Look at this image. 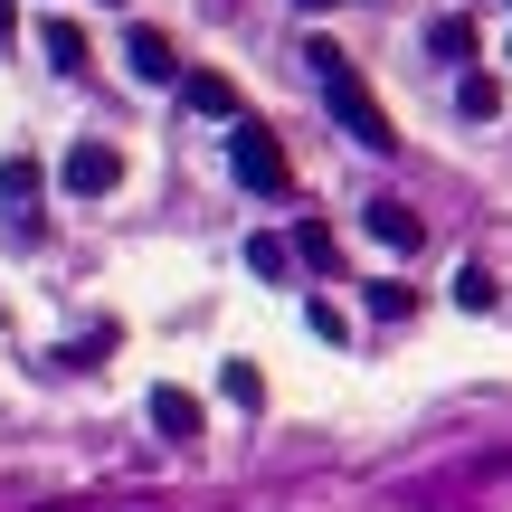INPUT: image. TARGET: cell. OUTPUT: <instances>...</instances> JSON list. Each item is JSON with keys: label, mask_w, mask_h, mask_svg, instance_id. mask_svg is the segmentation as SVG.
Instances as JSON below:
<instances>
[{"label": "cell", "mask_w": 512, "mask_h": 512, "mask_svg": "<svg viewBox=\"0 0 512 512\" xmlns=\"http://www.w3.org/2000/svg\"><path fill=\"white\" fill-rule=\"evenodd\" d=\"M0 38H10V0H0Z\"/></svg>", "instance_id": "17"}, {"label": "cell", "mask_w": 512, "mask_h": 512, "mask_svg": "<svg viewBox=\"0 0 512 512\" xmlns=\"http://www.w3.org/2000/svg\"><path fill=\"white\" fill-rule=\"evenodd\" d=\"M57 181H67L76 200H105V190L124 181V152H114V143H76L67 162H57Z\"/></svg>", "instance_id": "3"}, {"label": "cell", "mask_w": 512, "mask_h": 512, "mask_svg": "<svg viewBox=\"0 0 512 512\" xmlns=\"http://www.w3.org/2000/svg\"><path fill=\"white\" fill-rule=\"evenodd\" d=\"M304 57H313V76H323V105H332V124L351 133L361 152H399V124L380 114V95L361 86V67H351L332 38H304Z\"/></svg>", "instance_id": "1"}, {"label": "cell", "mask_w": 512, "mask_h": 512, "mask_svg": "<svg viewBox=\"0 0 512 512\" xmlns=\"http://www.w3.org/2000/svg\"><path fill=\"white\" fill-rule=\"evenodd\" d=\"M247 266L266 275V285H285V275H294V247L285 238H247Z\"/></svg>", "instance_id": "11"}, {"label": "cell", "mask_w": 512, "mask_h": 512, "mask_svg": "<svg viewBox=\"0 0 512 512\" xmlns=\"http://www.w3.org/2000/svg\"><path fill=\"white\" fill-rule=\"evenodd\" d=\"M456 114H475V124H494V114H503V86H494L484 67H465V76H456Z\"/></svg>", "instance_id": "8"}, {"label": "cell", "mask_w": 512, "mask_h": 512, "mask_svg": "<svg viewBox=\"0 0 512 512\" xmlns=\"http://www.w3.org/2000/svg\"><path fill=\"white\" fill-rule=\"evenodd\" d=\"M361 228H370L389 256H418V247H427V219H418L408 200H370V209H361Z\"/></svg>", "instance_id": "4"}, {"label": "cell", "mask_w": 512, "mask_h": 512, "mask_svg": "<svg viewBox=\"0 0 512 512\" xmlns=\"http://www.w3.org/2000/svg\"><path fill=\"white\" fill-rule=\"evenodd\" d=\"M181 105H190V114H228V124H238V86H228L219 67H200V76H181Z\"/></svg>", "instance_id": "7"}, {"label": "cell", "mask_w": 512, "mask_h": 512, "mask_svg": "<svg viewBox=\"0 0 512 512\" xmlns=\"http://www.w3.org/2000/svg\"><path fill=\"white\" fill-rule=\"evenodd\" d=\"M304 10H323V0H304Z\"/></svg>", "instance_id": "18"}, {"label": "cell", "mask_w": 512, "mask_h": 512, "mask_svg": "<svg viewBox=\"0 0 512 512\" xmlns=\"http://www.w3.org/2000/svg\"><path fill=\"white\" fill-rule=\"evenodd\" d=\"M427 48H437V57H456V67H465V57H475V29H465V19H437V29H427Z\"/></svg>", "instance_id": "12"}, {"label": "cell", "mask_w": 512, "mask_h": 512, "mask_svg": "<svg viewBox=\"0 0 512 512\" xmlns=\"http://www.w3.org/2000/svg\"><path fill=\"white\" fill-rule=\"evenodd\" d=\"M124 57H133V76H143V86H181V48H171L162 29H133Z\"/></svg>", "instance_id": "5"}, {"label": "cell", "mask_w": 512, "mask_h": 512, "mask_svg": "<svg viewBox=\"0 0 512 512\" xmlns=\"http://www.w3.org/2000/svg\"><path fill=\"white\" fill-rule=\"evenodd\" d=\"M143 408H152V427H162L171 446H190V437H200V399H190V389H171V380H162Z\"/></svg>", "instance_id": "6"}, {"label": "cell", "mask_w": 512, "mask_h": 512, "mask_svg": "<svg viewBox=\"0 0 512 512\" xmlns=\"http://www.w3.org/2000/svg\"><path fill=\"white\" fill-rule=\"evenodd\" d=\"M294 256H304V266H332V228L304 219V228H294Z\"/></svg>", "instance_id": "14"}, {"label": "cell", "mask_w": 512, "mask_h": 512, "mask_svg": "<svg viewBox=\"0 0 512 512\" xmlns=\"http://www.w3.org/2000/svg\"><path fill=\"white\" fill-rule=\"evenodd\" d=\"M503 57H512V48H503Z\"/></svg>", "instance_id": "20"}, {"label": "cell", "mask_w": 512, "mask_h": 512, "mask_svg": "<svg viewBox=\"0 0 512 512\" xmlns=\"http://www.w3.org/2000/svg\"><path fill=\"white\" fill-rule=\"evenodd\" d=\"M408 304H418V294H408V285H370V313H380V323H399Z\"/></svg>", "instance_id": "16"}, {"label": "cell", "mask_w": 512, "mask_h": 512, "mask_svg": "<svg viewBox=\"0 0 512 512\" xmlns=\"http://www.w3.org/2000/svg\"><path fill=\"white\" fill-rule=\"evenodd\" d=\"M114 10H124V0H114Z\"/></svg>", "instance_id": "19"}, {"label": "cell", "mask_w": 512, "mask_h": 512, "mask_svg": "<svg viewBox=\"0 0 512 512\" xmlns=\"http://www.w3.org/2000/svg\"><path fill=\"white\" fill-rule=\"evenodd\" d=\"M228 171H238V190H256V200H285V181H294V162H285V143H275L266 124H228Z\"/></svg>", "instance_id": "2"}, {"label": "cell", "mask_w": 512, "mask_h": 512, "mask_svg": "<svg viewBox=\"0 0 512 512\" xmlns=\"http://www.w3.org/2000/svg\"><path fill=\"white\" fill-rule=\"evenodd\" d=\"M38 48H48V67H86V29H76V19H48V29H38Z\"/></svg>", "instance_id": "9"}, {"label": "cell", "mask_w": 512, "mask_h": 512, "mask_svg": "<svg viewBox=\"0 0 512 512\" xmlns=\"http://www.w3.org/2000/svg\"><path fill=\"white\" fill-rule=\"evenodd\" d=\"M456 304H465V313H484V304H494V275L465 266V275H456Z\"/></svg>", "instance_id": "15"}, {"label": "cell", "mask_w": 512, "mask_h": 512, "mask_svg": "<svg viewBox=\"0 0 512 512\" xmlns=\"http://www.w3.org/2000/svg\"><path fill=\"white\" fill-rule=\"evenodd\" d=\"M29 190H38V162H29V152H10V162H0V200H29Z\"/></svg>", "instance_id": "13"}, {"label": "cell", "mask_w": 512, "mask_h": 512, "mask_svg": "<svg viewBox=\"0 0 512 512\" xmlns=\"http://www.w3.org/2000/svg\"><path fill=\"white\" fill-rule=\"evenodd\" d=\"M219 389H228L238 408H266V370H256V361H228V370H219Z\"/></svg>", "instance_id": "10"}]
</instances>
